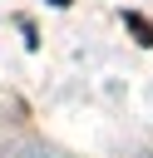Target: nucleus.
Returning a JSON list of instances; mask_svg holds the SVG:
<instances>
[{
    "instance_id": "1",
    "label": "nucleus",
    "mask_w": 153,
    "mask_h": 158,
    "mask_svg": "<svg viewBox=\"0 0 153 158\" xmlns=\"http://www.w3.org/2000/svg\"><path fill=\"white\" fill-rule=\"evenodd\" d=\"M123 25H128V30L138 35V44H148V49H153V25H148V20L138 15V10H128V15H123Z\"/></svg>"
},
{
    "instance_id": "2",
    "label": "nucleus",
    "mask_w": 153,
    "mask_h": 158,
    "mask_svg": "<svg viewBox=\"0 0 153 158\" xmlns=\"http://www.w3.org/2000/svg\"><path fill=\"white\" fill-rule=\"evenodd\" d=\"M49 5H59V10H64V5H74V0H49Z\"/></svg>"
},
{
    "instance_id": "3",
    "label": "nucleus",
    "mask_w": 153,
    "mask_h": 158,
    "mask_svg": "<svg viewBox=\"0 0 153 158\" xmlns=\"http://www.w3.org/2000/svg\"><path fill=\"white\" fill-rule=\"evenodd\" d=\"M35 158H54V153H35Z\"/></svg>"
}]
</instances>
